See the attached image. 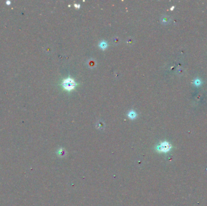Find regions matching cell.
Returning a JSON list of instances; mask_svg holds the SVG:
<instances>
[{
  "mask_svg": "<svg viewBox=\"0 0 207 206\" xmlns=\"http://www.w3.org/2000/svg\"><path fill=\"white\" fill-rule=\"evenodd\" d=\"M128 117H130V119H135V118H136V114L135 111H130L129 113H128Z\"/></svg>",
  "mask_w": 207,
  "mask_h": 206,
  "instance_id": "3",
  "label": "cell"
},
{
  "mask_svg": "<svg viewBox=\"0 0 207 206\" xmlns=\"http://www.w3.org/2000/svg\"><path fill=\"white\" fill-rule=\"evenodd\" d=\"M171 144L168 142H167V141H163V142L161 143L159 145L157 146V147L156 148V150L158 152L164 153L168 152L171 149Z\"/></svg>",
  "mask_w": 207,
  "mask_h": 206,
  "instance_id": "2",
  "label": "cell"
},
{
  "mask_svg": "<svg viewBox=\"0 0 207 206\" xmlns=\"http://www.w3.org/2000/svg\"><path fill=\"white\" fill-rule=\"evenodd\" d=\"M63 88L67 91H72L75 89L76 83L73 79L71 78H68L64 79L62 83Z\"/></svg>",
  "mask_w": 207,
  "mask_h": 206,
  "instance_id": "1",
  "label": "cell"
},
{
  "mask_svg": "<svg viewBox=\"0 0 207 206\" xmlns=\"http://www.w3.org/2000/svg\"><path fill=\"white\" fill-rule=\"evenodd\" d=\"M194 85H196V86H199L200 85H201L202 82L199 79H196V80L194 81Z\"/></svg>",
  "mask_w": 207,
  "mask_h": 206,
  "instance_id": "5",
  "label": "cell"
},
{
  "mask_svg": "<svg viewBox=\"0 0 207 206\" xmlns=\"http://www.w3.org/2000/svg\"><path fill=\"white\" fill-rule=\"evenodd\" d=\"M74 6H75V7H76V8H79V7H80V5L77 4H75V5H74Z\"/></svg>",
  "mask_w": 207,
  "mask_h": 206,
  "instance_id": "7",
  "label": "cell"
},
{
  "mask_svg": "<svg viewBox=\"0 0 207 206\" xmlns=\"http://www.w3.org/2000/svg\"><path fill=\"white\" fill-rule=\"evenodd\" d=\"M58 154L60 156L63 157V156H64V155H65V151H64L63 149H60L59 150L58 152Z\"/></svg>",
  "mask_w": 207,
  "mask_h": 206,
  "instance_id": "6",
  "label": "cell"
},
{
  "mask_svg": "<svg viewBox=\"0 0 207 206\" xmlns=\"http://www.w3.org/2000/svg\"><path fill=\"white\" fill-rule=\"evenodd\" d=\"M99 46L101 47L102 49H105L107 47V43H105V41H102L100 44H99Z\"/></svg>",
  "mask_w": 207,
  "mask_h": 206,
  "instance_id": "4",
  "label": "cell"
}]
</instances>
